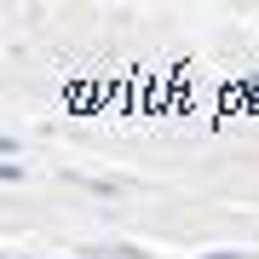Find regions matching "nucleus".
I'll use <instances>...</instances> for the list:
<instances>
[{"instance_id":"f257e3e1","label":"nucleus","mask_w":259,"mask_h":259,"mask_svg":"<svg viewBox=\"0 0 259 259\" xmlns=\"http://www.w3.org/2000/svg\"><path fill=\"white\" fill-rule=\"evenodd\" d=\"M207 259H242V253H207Z\"/></svg>"}]
</instances>
